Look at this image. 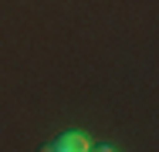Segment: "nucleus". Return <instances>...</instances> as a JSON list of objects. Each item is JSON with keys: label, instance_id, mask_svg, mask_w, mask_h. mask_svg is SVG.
Listing matches in <instances>:
<instances>
[{"label": "nucleus", "instance_id": "1", "mask_svg": "<svg viewBox=\"0 0 159 152\" xmlns=\"http://www.w3.org/2000/svg\"><path fill=\"white\" fill-rule=\"evenodd\" d=\"M88 149H92V142H88L85 132H64L51 145V152H88Z\"/></svg>", "mask_w": 159, "mask_h": 152}, {"label": "nucleus", "instance_id": "2", "mask_svg": "<svg viewBox=\"0 0 159 152\" xmlns=\"http://www.w3.org/2000/svg\"><path fill=\"white\" fill-rule=\"evenodd\" d=\"M88 152H115V149H112V145H92Z\"/></svg>", "mask_w": 159, "mask_h": 152}]
</instances>
